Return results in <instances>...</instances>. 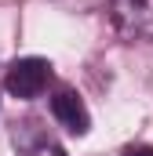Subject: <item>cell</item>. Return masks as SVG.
I'll return each instance as SVG.
<instances>
[{
  "label": "cell",
  "instance_id": "cell-5",
  "mask_svg": "<svg viewBox=\"0 0 153 156\" xmlns=\"http://www.w3.org/2000/svg\"><path fill=\"white\" fill-rule=\"evenodd\" d=\"M58 4L76 7V11H91V7H99V4H106V0H58Z\"/></svg>",
  "mask_w": 153,
  "mask_h": 156
},
{
  "label": "cell",
  "instance_id": "cell-6",
  "mask_svg": "<svg viewBox=\"0 0 153 156\" xmlns=\"http://www.w3.org/2000/svg\"><path fill=\"white\" fill-rule=\"evenodd\" d=\"M124 156H153V145H128Z\"/></svg>",
  "mask_w": 153,
  "mask_h": 156
},
{
  "label": "cell",
  "instance_id": "cell-3",
  "mask_svg": "<svg viewBox=\"0 0 153 156\" xmlns=\"http://www.w3.org/2000/svg\"><path fill=\"white\" fill-rule=\"evenodd\" d=\"M11 145L15 156H66V149L40 127L37 120H22L11 127Z\"/></svg>",
  "mask_w": 153,
  "mask_h": 156
},
{
  "label": "cell",
  "instance_id": "cell-2",
  "mask_svg": "<svg viewBox=\"0 0 153 156\" xmlns=\"http://www.w3.org/2000/svg\"><path fill=\"white\" fill-rule=\"evenodd\" d=\"M110 18L128 44L153 40V0H110Z\"/></svg>",
  "mask_w": 153,
  "mask_h": 156
},
{
  "label": "cell",
  "instance_id": "cell-4",
  "mask_svg": "<svg viewBox=\"0 0 153 156\" xmlns=\"http://www.w3.org/2000/svg\"><path fill=\"white\" fill-rule=\"evenodd\" d=\"M51 116L58 120L69 134H76V138L91 131V113H88V105H84V98L76 91H58L51 98Z\"/></svg>",
  "mask_w": 153,
  "mask_h": 156
},
{
  "label": "cell",
  "instance_id": "cell-1",
  "mask_svg": "<svg viewBox=\"0 0 153 156\" xmlns=\"http://www.w3.org/2000/svg\"><path fill=\"white\" fill-rule=\"evenodd\" d=\"M47 80H51V62L29 55V58H18V62L7 66V73H4V87H7L11 98L29 102V98H37L40 91L47 87Z\"/></svg>",
  "mask_w": 153,
  "mask_h": 156
}]
</instances>
